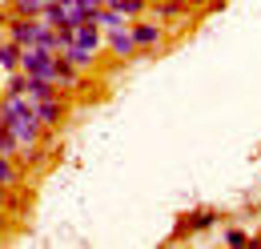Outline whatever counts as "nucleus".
<instances>
[{
	"label": "nucleus",
	"instance_id": "obj_3",
	"mask_svg": "<svg viewBox=\"0 0 261 249\" xmlns=\"http://www.w3.org/2000/svg\"><path fill=\"white\" fill-rule=\"evenodd\" d=\"M105 44H109V53L117 57V61H133L141 48H137V40H133V29L125 24V29H113L105 32Z\"/></svg>",
	"mask_w": 261,
	"mask_h": 249
},
{
	"label": "nucleus",
	"instance_id": "obj_5",
	"mask_svg": "<svg viewBox=\"0 0 261 249\" xmlns=\"http://www.w3.org/2000/svg\"><path fill=\"white\" fill-rule=\"evenodd\" d=\"M217 213H213V209H193V213H185V217L177 221V233H173V237H185V233H205V229H213V225H217Z\"/></svg>",
	"mask_w": 261,
	"mask_h": 249
},
{
	"label": "nucleus",
	"instance_id": "obj_20",
	"mask_svg": "<svg viewBox=\"0 0 261 249\" xmlns=\"http://www.w3.org/2000/svg\"><path fill=\"white\" fill-rule=\"evenodd\" d=\"M185 4H189V8H221L225 0H185Z\"/></svg>",
	"mask_w": 261,
	"mask_h": 249
},
{
	"label": "nucleus",
	"instance_id": "obj_16",
	"mask_svg": "<svg viewBox=\"0 0 261 249\" xmlns=\"http://www.w3.org/2000/svg\"><path fill=\"white\" fill-rule=\"evenodd\" d=\"M105 4H113L117 12H125L129 20H141L145 12H149V0H105Z\"/></svg>",
	"mask_w": 261,
	"mask_h": 249
},
{
	"label": "nucleus",
	"instance_id": "obj_13",
	"mask_svg": "<svg viewBox=\"0 0 261 249\" xmlns=\"http://www.w3.org/2000/svg\"><path fill=\"white\" fill-rule=\"evenodd\" d=\"M4 96H29V72L16 68V72H4Z\"/></svg>",
	"mask_w": 261,
	"mask_h": 249
},
{
	"label": "nucleus",
	"instance_id": "obj_21",
	"mask_svg": "<svg viewBox=\"0 0 261 249\" xmlns=\"http://www.w3.org/2000/svg\"><path fill=\"white\" fill-rule=\"evenodd\" d=\"M8 209V185H0V213Z\"/></svg>",
	"mask_w": 261,
	"mask_h": 249
},
{
	"label": "nucleus",
	"instance_id": "obj_14",
	"mask_svg": "<svg viewBox=\"0 0 261 249\" xmlns=\"http://www.w3.org/2000/svg\"><path fill=\"white\" fill-rule=\"evenodd\" d=\"M40 20H44V24H53V29H65V24H68V4L48 0V4H44V12H40Z\"/></svg>",
	"mask_w": 261,
	"mask_h": 249
},
{
	"label": "nucleus",
	"instance_id": "obj_12",
	"mask_svg": "<svg viewBox=\"0 0 261 249\" xmlns=\"http://www.w3.org/2000/svg\"><path fill=\"white\" fill-rule=\"evenodd\" d=\"M76 44H85V48L100 53V44H105V29L93 24V20H89V24H81V29H76Z\"/></svg>",
	"mask_w": 261,
	"mask_h": 249
},
{
	"label": "nucleus",
	"instance_id": "obj_24",
	"mask_svg": "<svg viewBox=\"0 0 261 249\" xmlns=\"http://www.w3.org/2000/svg\"><path fill=\"white\" fill-rule=\"evenodd\" d=\"M0 96H4V93H0Z\"/></svg>",
	"mask_w": 261,
	"mask_h": 249
},
{
	"label": "nucleus",
	"instance_id": "obj_9",
	"mask_svg": "<svg viewBox=\"0 0 261 249\" xmlns=\"http://www.w3.org/2000/svg\"><path fill=\"white\" fill-rule=\"evenodd\" d=\"M29 96L33 101H53V96H65V93L53 77H29Z\"/></svg>",
	"mask_w": 261,
	"mask_h": 249
},
{
	"label": "nucleus",
	"instance_id": "obj_17",
	"mask_svg": "<svg viewBox=\"0 0 261 249\" xmlns=\"http://www.w3.org/2000/svg\"><path fill=\"white\" fill-rule=\"evenodd\" d=\"M20 149H24V145H20L16 129H12V124H0V153H4V157H16Z\"/></svg>",
	"mask_w": 261,
	"mask_h": 249
},
{
	"label": "nucleus",
	"instance_id": "obj_18",
	"mask_svg": "<svg viewBox=\"0 0 261 249\" xmlns=\"http://www.w3.org/2000/svg\"><path fill=\"white\" fill-rule=\"evenodd\" d=\"M44 4H48V0H8V8H12L16 16H40Z\"/></svg>",
	"mask_w": 261,
	"mask_h": 249
},
{
	"label": "nucleus",
	"instance_id": "obj_19",
	"mask_svg": "<svg viewBox=\"0 0 261 249\" xmlns=\"http://www.w3.org/2000/svg\"><path fill=\"white\" fill-rule=\"evenodd\" d=\"M225 241L229 245H253V237H249L245 229H225Z\"/></svg>",
	"mask_w": 261,
	"mask_h": 249
},
{
	"label": "nucleus",
	"instance_id": "obj_1",
	"mask_svg": "<svg viewBox=\"0 0 261 249\" xmlns=\"http://www.w3.org/2000/svg\"><path fill=\"white\" fill-rule=\"evenodd\" d=\"M40 29H44V20L40 16H8V24H4V36L8 40H16L20 48H33L36 40H40Z\"/></svg>",
	"mask_w": 261,
	"mask_h": 249
},
{
	"label": "nucleus",
	"instance_id": "obj_7",
	"mask_svg": "<svg viewBox=\"0 0 261 249\" xmlns=\"http://www.w3.org/2000/svg\"><path fill=\"white\" fill-rule=\"evenodd\" d=\"M149 12H153V20H161V24H165V20H181V16H189L193 8H189L185 0H153Z\"/></svg>",
	"mask_w": 261,
	"mask_h": 249
},
{
	"label": "nucleus",
	"instance_id": "obj_11",
	"mask_svg": "<svg viewBox=\"0 0 261 249\" xmlns=\"http://www.w3.org/2000/svg\"><path fill=\"white\" fill-rule=\"evenodd\" d=\"M20 57H24V48L4 36V40H0V68H4V72H16V68H20Z\"/></svg>",
	"mask_w": 261,
	"mask_h": 249
},
{
	"label": "nucleus",
	"instance_id": "obj_23",
	"mask_svg": "<svg viewBox=\"0 0 261 249\" xmlns=\"http://www.w3.org/2000/svg\"><path fill=\"white\" fill-rule=\"evenodd\" d=\"M0 89H4V68H0Z\"/></svg>",
	"mask_w": 261,
	"mask_h": 249
},
{
	"label": "nucleus",
	"instance_id": "obj_15",
	"mask_svg": "<svg viewBox=\"0 0 261 249\" xmlns=\"http://www.w3.org/2000/svg\"><path fill=\"white\" fill-rule=\"evenodd\" d=\"M0 185H20V161L16 157H4L0 153Z\"/></svg>",
	"mask_w": 261,
	"mask_h": 249
},
{
	"label": "nucleus",
	"instance_id": "obj_22",
	"mask_svg": "<svg viewBox=\"0 0 261 249\" xmlns=\"http://www.w3.org/2000/svg\"><path fill=\"white\" fill-rule=\"evenodd\" d=\"M8 16H12V12H4V8H0V29H4V24H8Z\"/></svg>",
	"mask_w": 261,
	"mask_h": 249
},
{
	"label": "nucleus",
	"instance_id": "obj_2",
	"mask_svg": "<svg viewBox=\"0 0 261 249\" xmlns=\"http://www.w3.org/2000/svg\"><path fill=\"white\" fill-rule=\"evenodd\" d=\"M20 68H24L29 77H53V72H57V53H53V48H40V44H33V48H24Z\"/></svg>",
	"mask_w": 261,
	"mask_h": 249
},
{
	"label": "nucleus",
	"instance_id": "obj_6",
	"mask_svg": "<svg viewBox=\"0 0 261 249\" xmlns=\"http://www.w3.org/2000/svg\"><path fill=\"white\" fill-rule=\"evenodd\" d=\"M36 121L44 129H57L65 121V96H53V101H36Z\"/></svg>",
	"mask_w": 261,
	"mask_h": 249
},
{
	"label": "nucleus",
	"instance_id": "obj_8",
	"mask_svg": "<svg viewBox=\"0 0 261 249\" xmlns=\"http://www.w3.org/2000/svg\"><path fill=\"white\" fill-rule=\"evenodd\" d=\"M53 81L61 85V93H72V89H81V68L57 53V72H53Z\"/></svg>",
	"mask_w": 261,
	"mask_h": 249
},
{
	"label": "nucleus",
	"instance_id": "obj_4",
	"mask_svg": "<svg viewBox=\"0 0 261 249\" xmlns=\"http://www.w3.org/2000/svg\"><path fill=\"white\" fill-rule=\"evenodd\" d=\"M129 29H133L137 48H157V44L165 40V24H161V20H145V16H141V20H133Z\"/></svg>",
	"mask_w": 261,
	"mask_h": 249
},
{
	"label": "nucleus",
	"instance_id": "obj_10",
	"mask_svg": "<svg viewBox=\"0 0 261 249\" xmlns=\"http://www.w3.org/2000/svg\"><path fill=\"white\" fill-rule=\"evenodd\" d=\"M61 57H65V61H72L81 72H89V68L97 64V53H93V48H85V44H76V40H72L68 48H61Z\"/></svg>",
	"mask_w": 261,
	"mask_h": 249
}]
</instances>
